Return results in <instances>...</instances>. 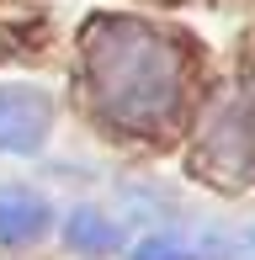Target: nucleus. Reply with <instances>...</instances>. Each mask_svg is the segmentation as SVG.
Here are the masks:
<instances>
[{"label": "nucleus", "instance_id": "f257e3e1", "mask_svg": "<svg viewBox=\"0 0 255 260\" xmlns=\"http://www.w3.org/2000/svg\"><path fill=\"white\" fill-rule=\"evenodd\" d=\"M90 101L122 127H160L181 106L186 53L176 38L133 16H96L85 27Z\"/></svg>", "mask_w": 255, "mask_h": 260}, {"label": "nucleus", "instance_id": "f03ea898", "mask_svg": "<svg viewBox=\"0 0 255 260\" xmlns=\"http://www.w3.org/2000/svg\"><path fill=\"white\" fill-rule=\"evenodd\" d=\"M197 159L213 181H255V80H245L239 90H229L218 101V112L207 117Z\"/></svg>", "mask_w": 255, "mask_h": 260}, {"label": "nucleus", "instance_id": "7ed1b4c3", "mask_svg": "<svg viewBox=\"0 0 255 260\" xmlns=\"http://www.w3.org/2000/svg\"><path fill=\"white\" fill-rule=\"evenodd\" d=\"M48 96L32 85H0V149L6 154H27L48 133Z\"/></svg>", "mask_w": 255, "mask_h": 260}, {"label": "nucleus", "instance_id": "20e7f679", "mask_svg": "<svg viewBox=\"0 0 255 260\" xmlns=\"http://www.w3.org/2000/svg\"><path fill=\"white\" fill-rule=\"evenodd\" d=\"M43 229H48V207L32 191H21V186L0 191V244H32L43 239Z\"/></svg>", "mask_w": 255, "mask_h": 260}, {"label": "nucleus", "instance_id": "39448f33", "mask_svg": "<svg viewBox=\"0 0 255 260\" xmlns=\"http://www.w3.org/2000/svg\"><path fill=\"white\" fill-rule=\"evenodd\" d=\"M69 244H75L80 255H112L117 250V223H112L107 212L85 207V212L69 218Z\"/></svg>", "mask_w": 255, "mask_h": 260}, {"label": "nucleus", "instance_id": "423d86ee", "mask_svg": "<svg viewBox=\"0 0 255 260\" xmlns=\"http://www.w3.org/2000/svg\"><path fill=\"white\" fill-rule=\"evenodd\" d=\"M133 260H192V255L181 250V244H170V239H144Z\"/></svg>", "mask_w": 255, "mask_h": 260}]
</instances>
